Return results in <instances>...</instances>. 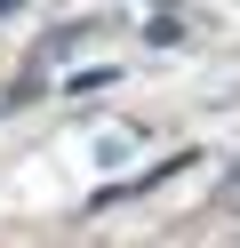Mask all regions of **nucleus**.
Segmentation results:
<instances>
[{"label": "nucleus", "mask_w": 240, "mask_h": 248, "mask_svg": "<svg viewBox=\"0 0 240 248\" xmlns=\"http://www.w3.org/2000/svg\"><path fill=\"white\" fill-rule=\"evenodd\" d=\"M0 8H8V0H0Z\"/></svg>", "instance_id": "f257e3e1"}]
</instances>
